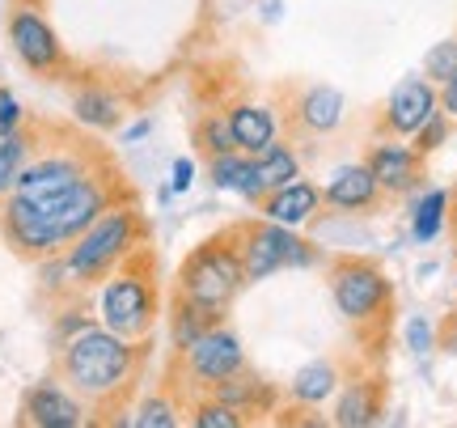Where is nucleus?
<instances>
[{"mask_svg":"<svg viewBox=\"0 0 457 428\" xmlns=\"http://www.w3.org/2000/svg\"><path fill=\"white\" fill-rule=\"evenodd\" d=\"M9 43H13V55L30 68L34 77H47V81L64 77V43L55 38L47 17L38 13V4H17L9 13Z\"/></svg>","mask_w":457,"mask_h":428,"instance_id":"8","label":"nucleus"},{"mask_svg":"<svg viewBox=\"0 0 457 428\" xmlns=\"http://www.w3.org/2000/svg\"><path fill=\"white\" fill-rule=\"evenodd\" d=\"M381 199H390L381 187H377L373 170L360 162V165H343V170H335V179L322 187V204L327 208H335V213H377L381 208Z\"/></svg>","mask_w":457,"mask_h":428,"instance_id":"15","label":"nucleus"},{"mask_svg":"<svg viewBox=\"0 0 457 428\" xmlns=\"http://www.w3.org/2000/svg\"><path fill=\"white\" fill-rule=\"evenodd\" d=\"M145 357H148V340H123L111 327L94 323V327L77 331L72 340L60 344L55 378L81 399L89 407V415H106L140 382Z\"/></svg>","mask_w":457,"mask_h":428,"instance_id":"1","label":"nucleus"},{"mask_svg":"<svg viewBox=\"0 0 457 428\" xmlns=\"http://www.w3.org/2000/svg\"><path fill=\"white\" fill-rule=\"evenodd\" d=\"M453 72H457V38H445V43H436V47L424 55V77L441 89Z\"/></svg>","mask_w":457,"mask_h":428,"instance_id":"30","label":"nucleus"},{"mask_svg":"<svg viewBox=\"0 0 457 428\" xmlns=\"http://www.w3.org/2000/svg\"><path fill=\"white\" fill-rule=\"evenodd\" d=\"M21 4H38V0H21Z\"/></svg>","mask_w":457,"mask_h":428,"instance_id":"39","label":"nucleus"},{"mask_svg":"<svg viewBox=\"0 0 457 428\" xmlns=\"http://www.w3.org/2000/svg\"><path fill=\"white\" fill-rule=\"evenodd\" d=\"M407 348L415 357H428L436 348V327L428 318H407Z\"/></svg>","mask_w":457,"mask_h":428,"instance_id":"32","label":"nucleus"},{"mask_svg":"<svg viewBox=\"0 0 457 428\" xmlns=\"http://www.w3.org/2000/svg\"><path fill=\"white\" fill-rule=\"evenodd\" d=\"M148 136V123H131L128 132H123V140H145Z\"/></svg>","mask_w":457,"mask_h":428,"instance_id":"36","label":"nucleus"},{"mask_svg":"<svg viewBox=\"0 0 457 428\" xmlns=\"http://www.w3.org/2000/svg\"><path fill=\"white\" fill-rule=\"evenodd\" d=\"M381 412H386V386H381V378H360V382H347V386L335 390L330 424L369 428V424H377V415Z\"/></svg>","mask_w":457,"mask_h":428,"instance_id":"17","label":"nucleus"},{"mask_svg":"<svg viewBox=\"0 0 457 428\" xmlns=\"http://www.w3.org/2000/svg\"><path fill=\"white\" fill-rule=\"evenodd\" d=\"M449 204H453V196H449L445 187H432V191H424V196L415 199V213H411V238H415L420 247H428V242H436V238H441V230L449 225Z\"/></svg>","mask_w":457,"mask_h":428,"instance_id":"23","label":"nucleus"},{"mask_svg":"<svg viewBox=\"0 0 457 428\" xmlns=\"http://www.w3.org/2000/svg\"><path fill=\"white\" fill-rule=\"evenodd\" d=\"M245 289V267L237 255V233H212L208 242H199L179 267L174 281V297L191 301L195 310H204L212 323H225V314L233 310L237 293Z\"/></svg>","mask_w":457,"mask_h":428,"instance_id":"4","label":"nucleus"},{"mask_svg":"<svg viewBox=\"0 0 457 428\" xmlns=\"http://www.w3.org/2000/svg\"><path fill=\"white\" fill-rule=\"evenodd\" d=\"M17 424L26 428H81L89 424V407L68 390L64 382H34L21 395Z\"/></svg>","mask_w":457,"mask_h":428,"instance_id":"12","label":"nucleus"},{"mask_svg":"<svg viewBox=\"0 0 457 428\" xmlns=\"http://www.w3.org/2000/svg\"><path fill=\"white\" fill-rule=\"evenodd\" d=\"M330 297H335V310L352 323V327H369L381 323L386 310L394 306V284L390 276L373 264V259H356V255H343L330 264Z\"/></svg>","mask_w":457,"mask_h":428,"instance_id":"7","label":"nucleus"},{"mask_svg":"<svg viewBox=\"0 0 457 428\" xmlns=\"http://www.w3.org/2000/svg\"><path fill=\"white\" fill-rule=\"evenodd\" d=\"M179 403L170 395H148L140 407H136V415H131V424L136 428H174L179 424Z\"/></svg>","mask_w":457,"mask_h":428,"instance_id":"28","label":"nucleus"},{"mask_svg":"<svg viewBox=\"0 0 457 428\" xmlns=\"http://www.w3.org/2000/svg\"><path fill=\"white\" fill-rule=\"evenodd\" d=\"M343 115H347V102L335 85H310V89L293 94L288 128H296L301 136H330L339 132Z\"/></svg>","mask_w":457,"mask_h":428,"instance_id":"14","label":"nucleus"},{"mask_svg":"<svg viewBox=\"0 0 457 428\" xmlns=\"http://www.w3.org/2000/svg\"><path fill=\"white\" fill-rule=\"evenodd\" d=\"M30 145H34L30 119H26L17 132H0V204L13 196L17 174H21V165H26V157H30Z\"/></svg>","mask_w":457,"mask_h":428,"instance_id":"24","label":"nucleus"},{"mask_svg":"<svg viewBox=\"0 0 457 428\" xmlns=\"http://www.w3.org/2000/svg\"><path fill=\"white\" fill-rule=\"evenodd\" d=\"M424 153L415 145H403V136H386V140H377L369 148V157L364 165L373 170L377 187L386 191V196H411V191H420L424 187Z\"/></svg>","mask_w":457,"mask_h":428,"instance_id":"11","label":"nucleus"},{"mask_svg":"<svg viewBox=\"0 0 457 428\" xmlns=\"http://www.w3.org/2000/svg\"><path fill=\"white\" fill-rule=\"evenodd\" d=\"M21 123H26L21 102L13 98V89H4V85H0V132H17Z\"/></svg>","mask_w":457,"mask_h":428,"instance_id":"33","label":"nucleus"},{"mask_svg":"<svg viewBox=\"0 0 457 428\" xmlns=\"http://www.w3.org/2000/svg\"><path fill=\"white\" fill-rule=\"evenodd\" d=\"M339 382H343L339 361H310L305 369H296L293 373L288 395H293L296 407H322L327 399H335Z\"/></svg>","mask_w":457,"mask_h":428,"instance_id":"21","label":"nucleus"},{"mask_svg":"<svg viewBox=\"0 0 457 428\" xmlns=\"http://www.w3.org/2000/svg\"><path fill=\"white\" fill-rule=\"evenodd\" d=\"M262 9H267V21H276V17H279V0H267Z\"/></svg>","mask_w":457,"mask_h":428,"instance_id":"37","label":"nucleus"},{"mask_svg":"<svg viewBox=\"0 0 457 428\" xmlns=\"http://www.w3.org/2000/svg\"><path fill=\"white\" fill-rule=\"evenodd\" d=\"M191 182H195V162H191V157H179V162H174V182H170V191H191Z\"/></svg>","mask_w":457,"mask_h":428,"instance_id":"34","label":"nucleus"},{"mask_svg":"<svg viewBox=\"0 0 457 428\" xmlns=\"http://www.w3.org/2000/svg\"><path fill=\"white\" fill-rule=\"evenodd\" d=\"M208 179H212V187L233 191V196L250 199V204H259V199L267 196V187H262V179H259V162H254L250 153H242V148H228V153L208 157Z\"/></svg>","mask_w":457,"mask_h":428,"instance_id":"19","label":"nucleus"},{"mask_svg":"<svg viewBox=\"0 0 457 428\" xmlns=\"http://www.w3.org/2000/svg\"><path fill=\"white\" fill-rule=\"evenodd\" d=\"M318 208H322V187H313L305 179H293L288 187H276L259 199V216L276 221V225H293V230L310 225Z\"/></svg>","mask_w":457,"mask_h":428,"instance_id":"16","label":"nucleus"},{"mask_svg":"<svg viewBox=\"0 0 457 428\" xmlns=\"http://www.w3.org/2000/svg\"><path fill=\"white\" fill-rule=\"evenodd\" d=\"M237 255L245 267V284H259L276 272H293V267H313L318 250L293 230V225H276V221H237Z\"/></svg>","mask_w":457,"mask_h":428,"instance_id":"6","label":"nucleus"},{"mask_svg":"<svg viewBox=\"0 0 457 428\" xmlns=\"http://www.w3.org/2000/svg\"><path fill=\"white\" fill-rule=\"evenodd\" d=\"M208 327H216V323L204 310H195L191 301H182V297L170 301V340H174V352H187Z\"/></svg>","mask_w":457,"mask_h":428,"instance_id":"26","label":"nucleus"},{"mask_svg":"<svg viewBox=\"0 0 457 428\" xmlns=\"http://www.w3.org/2000/svg\"><path fill=\"white\" fill-rule=\"evenodd\" d=\"M449 221H453V230H457V199L449 204Z\"/></svg>","mask_w":457,"mask_h":428,"instance_id":"38","label":"nucleus"},{"mask_svg":"<svg viewBox=\"0 0 457 428\" xmlns=\"http://www.w3.org/2000/svg\"><path fill=\"white\" fill-rule=\"evenodd\" d=\"M98 318L123 340H148L162 318V284H157V255L148 242L131 250L123 264L98 284Z\"/></svg>","mask_w":457,"mask_h":428,"instance_id":"2","label":"nucleus"},{"mask_svg":"<svg viewBox=\"0 0 457 428\" xmlns=\"http://www.w3.org/2000/svg\"><path fill=\"white\" fill-rule=\"evenodd\" d=\"M191 424L195 428H242L245 424V415L242 412H233L228 403H220L216 395H204L191 403Z\"/></svg>","mask_w":457,"mask_h":428,"instance_id":"27","label":"nucleus"},{"mask_svg":"<svg viewBox=\"0 0 457 428\" xmlns=\"http://www.w3.org/2000/svg\"><path fill=\"white\" fill-rule=\"evenodd\" d=\"M123 199H131V187L123 182V170L114 165V157H102L85 179H77L68 191H60V196L38 199L34 208L43 213V221H47V230L55 233L60 250H68L72 238H81L106 208L123 204Z\"/></svg>","mask_w":457,"mask_h":428,"instance_id":"5","label":"nucleus"},{"mask_svg":"<svg viewBox=\"0 0 457 428\" xmlns=\"http://www.w3.org/2000/svg\"><path fill=\"white\" fill-rule=\"evenodd\" d=\"M259 179L267 191H276V187H288L293 179H301V157H296L293 145H284V140H271V145L262 148L259 157Z\"/></svg>","mask_w":457,"mask_h":428,"instance_id":"25","label":"nucleus"},{"mask_svg":"<svg viewBox=\"0 0 457 428\" xmlns=\"http://www.w3.org/2000/svg\"><path fill=\"white\" fill-rule=\"evenodd\" d=\"M449 132H453V119L445 115V111H432V115L424 119V128L411 136V145H415V148H420V153L428 157V153H436V148L449 140Z\"/></svg>","mask_w":457,"mask_h":428,"instance_id":"31","label":"nucleus"},{"mask_svg":"<svg viewBox=\"0 0 457 428\" xmlns=\"http://www.w3.org/2000/svg\"><path fill=\"white\" fill-rule=\"evenodd\" d=\"M0 238H4V247L13 250L17 259H26V264H43L51 255H64L60 242H55V233L47 230L43 213L21 196H9L0 204Z\"/></svg>","mask_w":457,"mask_h":428,"instance_id":"10","label":"nucleus"},{"mask_svg":"<svg viewBox=\"0 0 457 428\" xmlns=\"http://www.w3.org/2000/svg\"><path fill=\"white\" fill-rule=\"evenodd\" d=\"M72 119L81 128H89V132H111L123 119V102L114 98L111 89H102V85H85V89L72 94Z\"/></svg>","mask_w":457,"mask_h":428,"instance_id":"22","label":"nucleus"},{"mask_svg":"<svg viewBox=\"0 0 457 428\" xmlns=\"http://www.w3.org/2000/svg\"><path fill=\"white\" fill-rule=\"evenodd\" d=\"M432 111H441V89L428 81V77H407L390 89V98L381 106V136H411L424 128V119Z\"/></svg>","mask_w":457,"mask_h":428,"instance_id":"13","label":"nucleus"},{"mask_svg":"<svg viewBox=\"0 0 457 428\" xmlns=\"http://www.w3.org/2000/svg\"><path fill=\"white\" fill-rule=\"evenodd\" d=\"M225 119L237 148L250 153V157H259L271 140H279V115L271 106H262V102H233L225 111Z\"/></svg>","mask_w":457,"mask_h":428,"instance_id":"18","label":"nucleus"},{"mask_svg":"<svg viewBox=\"0 0 457 428\" xmlns=\"http://www.w3.org/2000/svg\"><path fill=\"white\" fill-rule=\"evenodd\" d=\"M195 145L208 153V157H216V153H228V148H237V140H233V132H228V119L225 115H208L204 123L195 128Z\"/></svg>","mask_w":457,"mask_h":428,"instance_id":"29","label":"nucleus"},{"mask_svg":"<svg viewBox=\"0 0 457 428\" xmlns=\"http://www.w3.org/2000/svg\"><path fill=\"white\" fill-rule=\"evenodd\" d=\"M441 111H445V115H449V119H453V123H457V72H453V77H449V81L441 85Z\"/></svg>","mask_w":457,"mask_h":428,"instance_id":"35","label":"nucleus"},{"mask_svg":"<svg viewBox=\"0 0 457 428\" xmlns=\"http://www.w3.org/2000/svg\"><path fill=\"white\" fill-rule=\"evenodd\" d=\"M179 357H182V378L191 382L195 390H204V395L212 390L216 382H225L245 369V348L225 323L208 327L195 344L187 348V352H179Z\"/></svg>","mask_w":457,"mask_h":428,"instance_id":"9","label":"nucleus"},{"mask_svg":"<svg viewBox=\"0 0 457 428\" xmlns=\"http://www.w3.org/2000/svg\"><path fill=\"white\" fill-rule=\"evenodd\" d=\"M208 395H216L220 403H228L233 412H242V415H271L279 403L276 386L262 382L259 373H250V369H242V373H233V378H225V382H216Z\"/></svg>","mask_w":457,"mask_h":428,"instance_id":"20","label":"nucleus"},{"mask_svg":"<svg viewBox=\"0 0 457 428\" xmlns=\"http://www.w3.org/2000/svg\"><path fill=\"white\" fill-rule=\"evenodd\" d=\"M140 242H148V221L136 208V199H123V204L106 208L64 250V267L72 276V289H98Z\"/></svg>","mask_w":457,"mask_h":428,"instance_id":"3","label":"nucleus"}]
</instances>
